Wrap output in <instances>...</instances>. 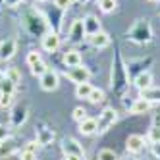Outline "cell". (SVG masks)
Wrapping results in <instances>:
<instances>
[{
    "instance_id": "6da1fadb",
    "label": "cell",
    "mask_w": 160,
    "mask_h": 160,
    "mask_svg": "<svg viewBox=\"0 0 160 160\" xmlns=\"http://www.w3.org/2000/svg\"><path fill=\"white\" fill-rule=\"evenodd\" d=\"M25 27H27V31L31 33L33 37H44L48 31H52V27H50V21L42 16V12L41 10H35V8H31V10H27L25 12Z\"/></svg>"
},
{
    "instance_id": "7a4b0ae2",
    "label": "cell",
    "mask_w": 160,
    "mask_h": 160,
    "mask_svg": "<svg viewBox=\"0 0 160 160\" xmlns=\"http://www.w3.org/2000/svg\"><path fill=\"white\" fill-rule=\"evenodd\" d=\"M128 35H129L131 41L139 42V44H145V42H151V39H152V29H151V25H148L147 19H137L135 25L129 29Z\"/></svg>"
},
{
    "instance_id": "3957f363",
    "label": "cell",
    "mask_w": 160,
    "mask_h": 160,
    "mask_svg": "<svg viewBox=\"0 0 160 160\" xmlns=\"http://www.w3.org/2000/svg\"><path fill=\"white\" fill-rule=\"evenodd\" d=\"M116 122H118V110L112 108V106H106L97 118V128H98L97 133H106Z\"/></svg>"
},
{
    "instance_id": "277c9868",
    "label": "cell",
    "mask_w": 160,
    "mask_h": 160,
    "mask_svg": "<svg viewBox=\"0 0 160 160\" xmlns=\"http://www.w3.org/2000/svg\"><path fill=\"white\" fill-rule=\"evenodd\" d=\"M66 77L70 79L72 83L81 85V83H89L91 72H89V68H85V66L81 64V66H75V68H70V70H66Z\"/></svg>"
},
{
    "instance_id": "5b68a950",
    "label": "cell",
    "mask_w": 160,
    "mask_h": 160,
    "mask_svg": "<svg viewBox=\"0 0 160 160\" xmlns=\"http://www.w3.org/2000/svg\"><path fill=\"white\" fill-rule=\"evenodd\" d=\"M39 83H41V89H42V91L52 93V91L58 89V85H60V77H58V73H56L54 70H50V68H48V70L39 77Z\"/></svg>"
},
{
    "instance_id": "8992f818",
    "label": "cell",
    "mask_w": 160,
    "mask_h": 160,
    "mask_svg": "<svg viewBox=\"0 0 160 160\" xmlns=\"http://www.w3.org/2000/svg\"><path fill=\"white\" fill-rule=\"evenodd\" d=\"M62 152L64 156H77V158H85V151H83V145H79V141H75L73 137H66L62 141Z\"/></svg>"
},
{
    "instance_id": "52a82bcc",
    "label": "cell",
    "mask_w": 160,
    "mask_h": 160,
    "mask_svg": "<svg viewBox=\"0 0 160 160\" xmlns=\"http://www.w3.org/2000/svg\"><path fill=\"white\" fill-rule=\"evenodd\" d=\"M60 44H62V41H60V33H56V31H48L47 35L41 39V47H42V50H47V52H50V54L58 50Z\"/></svg>"
},
{
    "instance_id": "ba28073f",
    "label": "cell",
    "mask_w": 160,
    "mask_h": 160,
    "mask_svg": "<svg viewBox=\"0 0 160 160\" xmlns=\"http://www.w3.org/2000/svg\"><path fill=\"white\" fill-rule=\"evenodd\" d=\"M18 52V41L16 39H4L0 42V62L12 60Z\"/></svg>"
},
{
    "instance_id": "9c48e42d",
    "label": "cell",
    "mask_w": 160,
    "mask_h": 160,
    "mask_svg": "<svg viewBox=\"0 0 160 160\" xmlns=\"http://www.w3.org/2000/svg\"><path fill=\"white\" fill-rule=\"evenodd\" d=\"M27 116H29V110L25 104H18L12 112V116H10V123H12V128H21L25 122H27Z\"/></svg>"
},
{
    "instance_id": "30bf717a",
    "label": "cell",
    "mask_w": 160,
    "mask_h": 160,
    "mask_svg": "<svg viewBox=\"0 0 160 160\" xmlns=\"http://www.w3.org/2000/svg\"><path fill=\"white\" fill-rule=\"evenodd\" d=\"M125 148H128V152L129 154H139L143 152V148H145V137L143 135H129L128 137V141H125Z\"/></svg>"
},
{
    "instance_id": "8fae6325",
    "label": "cell",
    "mask_w": 160,
    "mask_h": 160,
    "mask_svg": "<svg viewBox=\"0 0 160 160\" xmlns=\"http://www.w3.org/2000/svg\"><path fill=\"white\" fill-rule=\"evenodd\" d=\"M68 37H70L72 42H83V39L87 37V33H85V27H83V19H75L72 27H70V33H68Z\"/></svg>"
},
{
    "instance_id": "7c38bea8",
    "label": "cell",
    "mask_w": 160,
    "mask_h": 160,
    "mask_svg": "<svg viewBox=\"0 0 160 160\" xmlns=\"http://www.w3.org/2000/svg\"><path fill=\"white\" fill-rule=\"evenodd\" d=\"M83 27H85L87 37H91V35H95V33L102 31V27H100V19H98L97 16H93V14H87V16L83 18Z\"/></svg>"
},
{
    "instance_id": "4fadbf2b",
    "label": "cell",
    "mask_w": 160,
    "mask_h": 160,
    "mask_svg": "<svg viewBox=\"0 0 160 160\" xmlns=\"http://www.w3.org/2000/svg\"><path fill=\"white\" fill-rule=\"evenodd\" d=\"M89 39V44L93 48H106L108 44H110V35L108 33H104V31H98V33H95V35H91V37H87Z\"/></svg>"
},
{
    "instance_id": "5bb4252c",
    "label": "cell",
    "mask_w": 160,
    "mask_h": 160,
    "mask_svg": "<svg viewBox=\"0 0 160 160\" xmlns=\"http://www.w3.org/2000/svg\"><path fill=\"white\" fill-rule=\"evenodd\" d=\"M62 62L68 66V68H75V66H81L83 58H81V52L75 50V48H70V50H66L64 52V58Z\"/></svg>"
},
{
    "instance_id": "9a60e30c",
    "label": "cell",
    "mask_w": 160,
    "mask_h": 160,
    "mask_svg": "<svg viewBox=\"0 0 160 160\" xmlns=\"http://www.w3.org/2000/svg\"><path fill=\"white\" fill-rule=\"evenodd\" d=\"M151 108H152V102H148L147 98L139 97V98H137L133 104L129 106V112H131V114H135V116H139V114H147Z\"/></svg>"
},
{
    "instance_id": "2e32d148",
    "label": "cell",
    "mask_w": 160,
    "mask_h": 160,
    "mask_svg": "<svg viewBox=\"0 0 160 160\" xmlns=\"http://www.w3.org/2000/svg\"><path fill=\"white\" fill-rule=\"evenodd\" d=\"M133 85L139 89V91H145L148 87H152V73L151 72H141L139 75L133 79Z\"/></svg>"
},
{
    "instance_id": "e0dca14e",
    "label": "cell",
    "mask_w": 160,
    "mask_h": 160,
    "mask_svg": "<svg viewBox=\"0 0 160 160\" xmlns=\"http://www.w3.org/2000/svg\"><path fill=\"white\" fill-rule=\"evenodd\" d=\"M97 131H98V128H97V120L95 118H87V120H83L81 123H79V133L85 135V137L95 135Z\"/></svg>"
},
{
    "instance_id": "ac0fdd59",
    "label": "cell",
    "mask_w": 160,
    "mask_h": 160,
    "mask_svg": "<svg viewBox=\"0 0 160 160\" xmlns=\"http://www.w3.org/2000/svg\"><path fill=\"white\" fill-rule=\"evenodd\" d=\"M54 141V131L47 129V128H41L37 129V143L39 145H50Z\"/></svg>"
},
{
    "instance_id": "d6986e66",
    "label": "cell",
    "mask_w": 160,
    "mask_h": 160,
    "mask_svg": "<svg viewBox=\"0 0 160 160\" xmlns=\"http://www.w3.org/2000/svg\"><path fill=\"white\" fill-rule=\"evenodd\" d=\"M16 151H18V145H16L12 139H8V141H4V143H0V158H8V156H12Z\"/></svg>"
},
{
    "instance_id": "ffe728a7",
    "label": "cell",
    "mask_w": 160,
    "mask_h": 160,
    "mask_svg": "<svg viewBox=\"0 0 160 160\" xmlns=\"http://www.w3.org/2000/svg\"><path fill=\"white\" fill-rule=\"evenodd\" d=\"M141 97L147 98L148 102H152V104H154V102H160V89L152 85V87H148V89L141 91Z\"/></svg>"
},
{
    "instance_id": "44dd1931",
    "label": "cell",
    "mask_w": 160,
    "mask_h": 160,
    "mask_svg": "<svg viewBox=\"0 0 160 160\" xmlns=\"http://www.w3.org/2000/svg\"><path fill=\"white\" fill-rule=\"evenodd\" d=\"M91 91H93V85H91V83H81V85H75V97H77V98H85V100H89Z\"/></svg>"
},
{
    "instance_id": "7402d4cb",
    "label": "cell",
    "mask_w": 160,
    "mask_h": 160,
    "mask_svg": "<svg viewBox=\"0 0 160 160\" xmlns=\"http://www.w3.org/2000/svg\"><path fill=\"white\" fill-rule=\"evenodd\" d=\"M98 8L102 14H112L118 8V0H98Z\"/></svg>"
},
{
    "instance_id": "603a6c76",
    "label": "cell",
    "mask_w": 160,
    "mask_h": 160,
    "mask_svg": "<svg viewBox=\"0 0 160 160\" xmlns=\"http://www.w3.org/2000/svg\"><path fill=\"white\" fill-rule=\"evenodd\" d=\"M4 77H6V79H10V81L16 83V85H19V83H21V72L18 70V68H8V70L4 72Z\"/></svg>"
},
{
    "instance_id": "cb8c5ba5",
    "label": "cell",
    "mask_w": 160,
    "mask_h": 160,
    "mask_svg": "<svg viewBox=\"0 0 160 160\" xmlns=\"http://www.w3.org/2000/svg\"><path fill=\"white\" fill-rule=\"evenodd\" d=\"M16 83H12L10 79H6L4 77V81H2V85H0V95H14L16 93Z\"/></svg>"
},
{
    "instance_id": "d4e9b609",
    "label": "cell",
    "mask_w": 160,
    "mask_h": 160,
    "mask_svg": "<svg viewBox=\"0 0 160 160\" xmlns=\"http://www.w3.org/2000/svg\"><path fill=\"white\" fill-rule=\"evenodd\" d=\"M97 160H120V158L112 148H102V151H98V154H97Z\"/></svg>"
},
{
    "instance_id": "484cf974",
    "label": "cell",
    "mask_w": 160,
    "mask_h": 160,
    "mask_svg": "<svg viewBox=\"0 0 160 160\" xmlns=\"http://www.w3.org/2000/svg\"><path fill=\"white\" fill-rule=\"evenodd\" d=\"M102 100H104V91L93 87V91H91V97H89V102H91V104H98V102H102Z\"/></svg>"
},
{
    "instance_id": "4316f807",
    "label": "cell",
    "mask_w": 160,
    "mask_h": 160,
    "mask_svg": "<svg viewBox=\"0 0 160 160\" xmlns=\"http://www.w3.org/2000/svg\"><path fill=\"white\" fill-rule=\"evenodd\" d=\"M48 70V66H47V62H44V60H41V62H37L35 66H31V73L33 75H35V77H41L44 72H47Z\"/></svg>"
},
{
    "instance_id": "83f0119b",
    "label": "cell",
    "mask_w": 160,
    "mask_h": 160,
    "mask_svg": "<svg viewBox=\"0 0 160 160\" xmlns=\"http://www.w3.org/2000/svg\"><path fill=\"white\" fill-rule=\"evenodd\" d=\"M72 118H73L77 123H81V122L87 120L89 116H87V110H85L83 106H77V108H73V112H72Z\"/></svg>"
},
{
    "instance_id": "f1b7e54d",
    "label": "cell",
    "mask_w": 160,
    "mask_h": 160,
    "mask_svg": "<svg viewBox=\"0 0 160 160\" xmlns=\"http://www.w3.org/2000/svg\"><path fill=\"white\" fill-rule=\"evenodd\" d=\"M42 58H41V52H37V50H29L27 52V56H25V62H27V66L31 68V66H35L37 62H41Z\"/></svg>"
},
{
    "instance_id": "f546056e",
    "label": "cell",
    "mask_w": 160,
    "mask_h": 160,
    "mask_svg": "<svg viewBox=\"0 0 160 160\" xmlns=\"http://www.w3.org/2000/svg\"><path fill=\"white\" fill-rule=\"evenodd\" d=\"M147 139L151 141V143H160V128H158V125H152V128L148 129Z\"/></svg>"
},
{
    "instance_id": "4dcf8cb0",
    "label": "cell",
    "mask_w": 160,
    "mask_h": 160,
    "mask_svg": "<svg viewBox=\"0 0 160 160\" xmlns=\"http://www.w3.org/2000/svg\"><path fill=\"white\" fill-rule=\"evenodd\" d=\"M14 102V95H0V108H10Z\"/></svg>"
},
{
    "instance_id": "1f68e13d",
    "label": "cell",
    "mask_w": 160,
    "mask_h": 160,
    "mask_svg": "<svg viewBox=\"0 0 160 160\" xmlns=\"http://www.w3.org/2000/svg\"><path fill=\"white\" fill-rule=\"evenodd\" d=\"M73 2H75V0H54V6L58 10H68Z\"/></svg>"
},
{
    "instance_id": "d6a6232c",
    "label": "cell",
    "mask_w": 160,
    "mask_h": 160,
    "mask_svg": "<svg viewBox=\"0 0 160 160\" xmlns=\"http://www.w3.org/2000/svg\"><path fill=\"white\" fill-rule=\"evenodd\" d=\"M10 139V128H6V125L0 123V143H4Z\"/></svg>"
},
{
    "instance_id": "836d02e7",
    "label": "cell",
    "mask_w": 160,
    "mask_h": 160,
    "mask_svg": "<svg viewBox=\"0 0 160 160\" xmlns=\"http://www.w3.org/2000/svg\"><path fill=\"white\" fill-rule=\"evenodd\" d=\"M19 160H37V152H29V151H21Z\"/></svg>"
},
{
    "instance_id": "e575fe53",
    "label": "cell",
    "mask_w": 160,
    "mask_h": 160,
    "mask_svg": "<svg viewBox=\"0 0 160 160\" xmlns=\"http://www.w3.org/2000/svg\"><path fill=\"white\" fill-rule=\"evenodd\" d=\"M37 148H39V143H37V141H29V143H25V148H23V151L37 152Z\"/></svg>"
},
{
    "instance_id": "d590c367",
    "label": "cell",
    "mask_w": 160,
    "mask_h": 160,
    "mask_svg": "<svg viewBox=\"0 0 160 160\" xmlns=\"http://www.w3.org/2000/svg\"><path fill=\"white\" fill-rule=\"evenodd\" d=\"M23 0H4L2 2V6H6V8H18Z\"/></svg>"
},
{
    "instance_id": "8d00e7d4",
    "label": "cell",
    "mask_w": 160,
    "mask_h": 160,
    "mask_svg": "<svg viewBox=\"0 0 160 160\" xmlns=\"http://www.w3.org/2000/svg\"><path fill=\"white\" fill-rule=\"evenodd\" d=\"M152 154L156 158H160V143H152Z\"/></svg>"
},
{
    "instance_id": "74e56055",
    "label": "cell",
    "mask_w": 160,
    "mask_h": 160,
    "mask_svg": "<svg viewBox=\"0 0 160 160\" xmlns=\"http://www.w3.org/2000/svg\"><path fill=\"white\" fill-rule=\"evenodd\" d=\"M64 160H81V158H77V156H70V154H68V156H64Z\"/></svg>"
},
{
    "instance_id": "f35d334b",
    "label": "cell",
    "mask_w": 160,
    "mask_h": 160,
    "mask_svg": "<svg viewBox=\"0 0 160 160\" xmlns=\"http://www.w3.org/2000/svg\"><path fill=\"white\" fill-rule=\"evenodd\" d=\"M2 81H4V72L0 70V85H2Z\"/></svg>"
},
{
    "instance_id": "ab89813d",
    "label": "cell",
    "mask_w": 160,
    "mask_h": 160,
    "mask_svg": "<svg viewBox=\"0 0 160 160\" xmlns=\"http://www.w3.org/2000/svg\"><path fill=\"white\" fill-rule=\"evenodd\" d=\"M75 2H79V4H85V2H89V0H75Z\"/></svg>"
},
{
    "instance_id": "60d3db41",
    "label": "cell",
    "mask_w": 160,
    "mask_h": 160,
    "mask_svg": "<svg viewBox=\"0 0 160 160\" xmlns=\"http://www.w3.org/2000/svg\"><path fill=\"white\" fill-rule=\"evenodd\" d=\"M37 2H47V0H37Z\"/></svg>"
},
{
    "instance_id": "b9f144b4",
    "label": "cell",
    "mask_w": 160,
    "mask_h": 160,
    "mask_svg": "<svg viewBox=\"0 0 160 160\" xmlns=\"http://www.w3.org/2000/svg\"><path fill=\"white\" fill-rule=\"evenodd\" d=\"M148 2H158V0H148Z\"/></svg>"
},
{
    "instance_id": "7bdbcfd3",
    "label": "cell",
    "mask_w": 160,
    "mask_h": 160,
    "mask_svg": "<svg viewBox=\"0 0 160 160\" xmlns=\"http://www.w3.org/2000/svg\"><path fill=\"white\" fill-rule=\"evenodd\" d=\"M2 2H4V0H0V6H2Z\"/></svg>"
},
{
    "instance_id": "ee69618b",
    "label": "cell",
    "mask_w": 160,
    "mask_h": 160,
    "mask_svg": "<svg viewBox=\"0 0 160 160\" xmlns=\"http://www.w3.org/2000/svg\"><path fill=\"white\" fill-rule=\"evenodd\" d=\"M97 2H98V0H97Z\"/></svg>"
}]
</instances>
